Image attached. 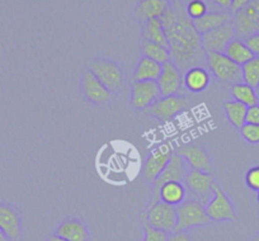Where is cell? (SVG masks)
Instances as JSON below:
<instances>
[{
    "instance_id": "obj_44",
    "label": "cell",
    "mask_w": 259,
    "mask_h": 241,
    "mask_svg": "<svg viewBox=\"0 0 259 241\" xmlns=\"http://www.w3.org/2000/svg\"><path fill=\"white\" fill-rule=\"evenodd\" d=\"M258 203H259V192H258Z\"/></svg>"
},
{
    "instance_id": "obj_14",
    "label": "cell",
    "mask_w": 259,
    "mask_h": 241,
    "mask_svg": "<svg viewBox=\"0 0 259 241\" xmlns=\"http://www.w3.org/2000/svg\"><path fill=\"white\" fill-rule=\"evenodd\" d=\"M80 85L87 101L96 106H106L113 99V94L97 79V76L89 69L84 70L81 74Z\"/></svg>"
},
{
    "instance_id": "obj_3",
    "label": "cell",
    "mask_w": 259,
    "mask_h": 241,
    "mask_svg": "<svg viewBox=\"0 0 259 241\" xmlns=\"http://www.w3.org/2000/svg\"><path fill=\"white\" fill-rule=\"evenodd\" d=\"M177 226L174 231H188L194 227H202L211 223L206 213L205 205L200 201L187 197L184 202L177 206Z\"/></svg>"
},
{
    "instance_id": "obj_11",
    "label": "cell",
    "mask_w": 259,
    "mask_h": 241,
    "mask_svg": "<svg viewBox=\"0 0 259 241\" xmlns=\"http://www.w3.org/2000/svg\"><path fill=\"white\" fill-rule=\"evenodd\" d=\"M187 107H188V101L184 98V95H168L160 97L146 111L155 119L166 122L187 109Z\"/></svg>"
},
{
    "instance_id": "obj_35",
    "label": "cell",
    "mask_w": 259,
    "mask_h": 241,
    "mask_svg": "<svg viewBox=\"0 0 259 241\" xmlns=\"http://www.w3.org/2000/svg\"><path fill=\"white\" fill-rule=\"evenodd\" d=\"M246 123L259 126V104L249 107L246 111Z\"/></svg>"
},
{
    "instance_id": "obj_24",
    "label": "cell",
    "mask_w": 259,
    "mask_h": 241,
    "mask_svg": "<svg viewBox=\"0 0 259 241\" xmlns=\"http://www.w3.org/2000/svg\"><path fill=\"white\" fill-rule=\"evenodd\" d=\"M143 38L145 41L153 42V43H158L160 46L168 47L169 49V42L166 38L165 31H164V26L161 23L160 18H154L149 19L148 22L144 23L143 28Z\"/></svg>"
},
{
    "instance_id": "obj_19",
    "label": "cell",
    "mask_w": 259,
    "mask_h": 241,
    "mask_svg": "<svg viewBox=\"0 0 259 241\" xmlns=\"http://www.w3.org/2000/svg\"><path fill=\"white\" fill-rule=\"evenodd\" d=\"M183 84L186 90L193 94L205 91L211 84V74L205 66H193L183 74Z\"/></svg>"
},
{
    "instance_id": "obj_27",
    "label": "cell",
    "mask_w": 259,
    "mask_h": 241,
    "mask_svg": "<svg viewBox=\"0 0 259 241\" xmlns=\"http://www.w3.org/2000/svg\"><path fill=\"white\" fill-rule=\"evenodd\" d=\"M230 93L234 101L244 104V106H246L248 108L249 107L258 104L259 94L258 91H256V89L251 88V86L243 83V81H241V83L233 84L230 88Z\"/></svg>"
},
{
    "instance_id": "obj_37",
    "label": "cell",
    "mask_w": 259,
    "mask_h": 241,
    "mask_svg": "<svg viewBox=\"0 0 259 241\" xmlns=\"http://www.w3.org/2000/svg\"><path fill=\"white\" fill-rule=\"evenodd\" d=\"M251 0H233V3H231V13L235 14L238 13L239 11H241L243 8H245L249 3H250Z\"/></svg>"
},
{
    "instance_id": "obj_18",
    "label": "cell",
    "mask_w": 259,
    "mask_h": 241,
    "mask_svg": "<svg viewBox=\"0 0 259 241\" xmlns=\"http://www.w3.org/2000/svg\"><path fill=\"white\" fill-rule=\"evenodd\" d=\"M55 233L68 241H88L91 236L87 223L76 217H69L61 221Z\"/></svg>"
},
{
    "instance_id": "obj_16",
    "label": "cell",
    "mask_w": 259,
    "mask_h": 241,
    "mask_svg": "<svg viewBox=\"0 0 259 241\" xmlns=\"http://www.w3.org/2000/svg\"><path fill=\"white\" fill-rule=\"evenodd\" d=\"M236 37L233 22L224 24L213 31L201 34V44L205 52H224L226 46Z\"/></svg>"
},
{
    "instance_id": "obj_4",
    "label": "cell",
    "mask_w": 259,
    "mask_h": 241,
    "mask_svg": "<svg viewBox=\"0 0 259 241\" xmlns=\"http://www.w3.org/2000/svg\"><path fill=\"white\" fill-rule=\"evenodd\" d=\"M206 65L211 75L223 84L241 83V66L231 61L224 52H206Z\"/></svg>"
},
{
    "instance_id": "obj_9",
    "label": "cell",
    "mask_w": 259,
    "mask_h": 241,
    "mask_svg": "<svg viewBox=\"0 0 259 241\" xmlns=\"http://www.w3.org/2000/svg\"><path fill=\"white\" fill-rule=\"evenodd\" d=\"M173 154L174 150L169 143H160L150 151L143 165V176L146 182L153 184L154 180L166 168Z\"/></svg>"
},
{
    "instance_id": "obj_46",
    "label": "cell",
    "mask_w": 259,
    "mask_h": 241,
    "mask_svg": "<svg viewBox=\"0 0 259 241\" xmlns=\"http://www.w3.org/2000/svg\"><path fill=\"white\" fill-rule=\"evenodd\" d=\"M170 3H171V2H170Z\"/></svg>"
},
{
    "instance_id": "obj_6",
    "label": "cell",
    "mask_w": 259,
    "mask_h": 241,
    "mask_svg": "<svg viewBox=\"0 0 259 241\" xmlns=\"http://www.w3.org/2000/svg\"><path fill=\"white\" fill-rule=\"evenodd\" d=\"M140 218L144 225L170 233L176 230L177 210L174 206L159 201L155 205L148 206V208L141 213Z\"/></svg>"
},
{
    "instance_id": "obj_34",
    "label": "cell",
    "mask_w": 259,
    "mask_h": 241,
    "mask_svg": "<svg viewBox=\"0 0 259 241\" xmlns=\"http://www.w3.org/2000/svg\"><path fill=\"white\" fill-rule=\"evenodd\" d=\"M244 42H245V44L248 46V49L250 50L251 54H253L254 56L259 57V32L249 36L248 38L244 39Z\"/></svg>"
},
{
    "instance_id": "obj_13",
    "label": "cell",
    "mask_w": 259,
    "mask_h": 241,
    "mask_svg": "<svg viewBox=\"0 0 259 241\" xmlns=\"http://www.w3.org/2000/svg\"><path fill=\"white\" fill-rule=\"evenodd\" d=\"M160 97L158 81H136L131 85L130 102L131 106L139 111L150 108Z\"/></svg>"
},
{
    "instance_id": "obj_20",
    "label": "cell",
    "mask_w": 259,
    "mask_h": 241,
    "mask_svg": "<svg viewBox=\"0 0 259 241\" xmlns=\"http://www.w3.org/2000/svg\"><path fill=\"white\" fill-rule=\"evenodd\" d=\"M170 4V0H141L135 14L141 23H145L149 19L161 18Z\"/></svg>"
},
{
    "instance_id": "obj_41",
    "label": "cell",
    "mask_w": 259,
    "mask_h": 241,
    "mask_svg": "<svg viewBox=\"0 0 259 241\" xmlns=\"http://www.w3.org/2000/svg\"><path fill=\"white\" fill-rule=\"evenodd\" d=\"M250 241H259V231H258V233H256V235L255 236H254V237L253 238H251V240Z\"/></svg>"
},
{
    "instance_id": "obj_26",
    "label": "cell",
    "mask_w": 259,
    "mask_h": 241,
    "mask_svg": "<svg viewBox=\"0 0 259 241\" xmlns=\"http://www.w3.org/2000/svg\"><path fill=\"white\" fill-rule=\"evenodd\" d=\"M224 109H225L226 119H228V122L233 127H235L236 130H240L245 125L248 107L233 99V101L226 102L225 106H224Z\"/></svg>"
},
{
    "instance_id": "obj_31",
    "label": "cell",
    "mask_w": 259,
    "mask_h": 241,
    "mask_svg": "<svg viewBox=\"0 0 259 241\" xmlns=\"http://www.w3.org/2000/svg\"><path fill=\"white\" fill-rule=\"evenodd\" d=\"M239 131L246 142L250 145H259V126L245 123Z\"/></svg>"
},
{
    "instance_id": "obj_32",
    "label": "cell",
    "mask_w": 259,
    "mask_h": 241,
    "mask_svg": "<svg viewBox=\"0 0 259 241\" xmlns=\"http://www.w3.org/2000/svg\"><path fill=\"white\" fill-rule=\"evenodd\" d=\"M169 233L163 230H158L149 225H144L143 241H168Z\"/></svg>"
},
{
    "instance_id": "obj_28",
    "label": "cell",
    "mask_w": 259,
    "mask_h": 241,
    "mask_svg": "<svg viewBox=\"0 0 259 241\" xmlns=\"http://www.w3.org/2000/svg\"><path fill=\"white\" fill-rule=\"evenodd\" d=\"M141 47H143L144 56L160 64V65H164V64L170 61V51H169L168 47L160 46V44L153 43V42L145 41V39H143Z\"/></svg>"
},
{
    "instance_id": "obj_30",
    "label": "cell",
    "mask_w": 259,
    "mask_h": 241,
    "mask_svg": "<svg viewBox=\"0 0 259 241\" xmlns=\"http://www.w3.org/2000/svg\"><path fill=\"white\" fill-rule=\"evenodd\" d=\"M186 13L192 21H194L207 13V6L203 0H191L186 7Z\"/></svg>"
},
{
    "instance_id": "obj_5",
    "label": "cell",
    "mask_w": 259,
    "mask_h": 241,
    "mask_svg": "<svg viewBox=\"0 0 259 241\" xmlns=\"http://www.w3.org/2000/svg\"><path fill=\"white\" fill-rule=\"evenodd\" d=\"M205 210L211 222H234L238 218L233 201L219 183L213 184V195L205 203Z\"/></svg>"
},
{
    "instance_id": "obj_29",
    "label": "cell",
    "mask_w": 259,
    "mask_h": 241,
    "mask_svg": "<svg viewBox=\"0 0 259 241\" xmlns=\"http://www.w3.org/2000/svg\"><path fill=\"white\" fill-rule=\"evenodd\" d=\"M241 79L243 83L256 89L259 85V57L254 56L248 63L241 66Z\"/></svg>"
},
{
    "instance_id": "obj_36",
    "label": "cell",
    "mask_w": 259,
    "mask_h": 241,
    "mask_svg": "<svg viewBox=\"0 0 259 241\" xmlns=\"http://www.w3.org/2000/svg\"><path fill=\"white\" fill-rule=\"evenodd\" d=\"M168 241H193L188 231H173L169 233Z\"/></svg>"
},
{
    "instance_id": "obj_33",
    "label": "cell",
    "mask_w": 259,
    "mask_h": 241,
    "mask_svg": "<svg viewBox=\"0 0 259 241\" xmlns=\"http://www.w3.org/2000/svg\"><path fill=\"white\" fill-rule=\"evenodd\" d=\"M245 184L253 192H259V165L253 166L246 171Z\"/></svg>"
},
{
    "instance_id": "obj_1",
    "label": "cell",
    "mask_w": 259,
    "mask_h": 241,
    "mask_svg": "<svg viewBox=\"0 0 259 241\" xmlns=\"http://www.w3.org/2000/svg\"><path fill=\"white\" fill-rule=\"evenodd\" d=\"M169 42L170 61L184 73L193 66L206 65V52L193 21L181 2L171 3L160 18Z\"/></svg>"
},
{
    "instance_id": "obj_22",
    "label": "cell",
    "mask_w": 259,
    "mask_h": 241,
    "mask_svg": "<svg viewBox=\"0 0 259 241\" xmlns=\"http://www.w3.org/2000/svg\"><path fill=\"white\" fill-rule=\"evenodd\" d=\"M163 65L143 56L139 60L133 76V83L136 81H158Z\"/></svg>"
},
{
    "instance_id": "obj_38",
    "label": "cell",
    "mask_w": 259,
    "mask_h": 241,
    "mask_svg": "<svg viewBox=\"0 0 259 241\" xmlns=\"http://www.w3.org/2000/svg\"><path fill=\"white\" fill-rule=\"evenodd\" d=\"M213 2L224 9H230L231 3H233V0H213Z\"/></svg>"
},
{
    "instance_id": "obj_10",
    "label": "cell",
    "mask_w": 259,
    "mask_h": 241,
    "mask_svg": "<svg viewBox=\"0 0 259 241\" xmlns=\"http://www.w3.org/2000/svg\"><path fill=\"white\" fill-rule=\"evenodd\" d=\"M234 16L233 24L238 38H248L259 32V0H251L245 8Z\"/></svg>"
},
{
    "instance_id": "obj_45",
    "label": "cell",
    "mask_w": 259,
    "mask_h": 241,
    "mask_svg": "<svg viewBox=\"0 0 259 241\" xmlns=\"http://www.w3.org/2000/svg\"><path fill=\"white\" fill-rule=\"evenodd\" d=\"M258 104H259V98H258Z\"/></svg>"
},
{
    "instance_id": "obj_42",
    "label": "cell",
    "mask_w": 259,
    "mask_h": 241,
    "mask_svg": "<svg viewBox=\"0 0 259 241\" xmlns=\"http://www.w3.org/2000/svg\"><path fill=\"white\" fill-rule=\"evenodd\" d=\"M171 3H177V2H181V0H170Z\"/></svg>"
},
{
    "instance_id": "obj_21",
    "label": "cell",
    "mask_w": 259,
    "mask_h": 241,
    "mask_svg": "<svg viewBox=\"0 0 259 241\" xmlns=\"http://www.w3.org/2000/svg\"><path fill=\"white\" fill-rule=\"evenodd\" d=\"M229 22H231V14L229 12H212V13H206L201 18L194 19L193 24L198 33L205 34Z\"/></svg>"
},
{
    "instance_id": "obj_7",
    "label": "cell",
    "mask_w": 259,
    "mask_h": 241,
    "mask_svg": "<svg viewBox=\"0 0 259 241\" xmlns=\"http://www.w3.org/2000/svg\"><path fill=\"white\" fill-rule=\"evenodd\" d=\"M216 183L212 173L188 169L183 179V184L186 185L187 193L189 197L200 201L205 205L213 195V184Z\"/></svg>"
},
{
    "instance_id": "obj_25",
    "label": "cell",
    "mask_w": 259,
    "mask_h": 241,
    "mask_svg": "<svg viewBox=\"0 0 259 241\" xmlns=\"http://www.w3.org/2000/svg\"><path fill=\"white\" fill-rule=\"evenodd\" d=\"M224 54L239 66H243L244 64L248 63L249 60H251L254 57V55L251 54L250 50L248 49V46L245 44L244 39L238 38V37H235V38L226 46Z\"/></svg>"
},
{
    "instance_id": "obj_2",
    "label": "cell",
    "mask_w": 259,
    "mask_h": 241,
    "mask_svg": "<svg viewBox=\"0 0 259 241\" xmlns=\"http://www.w3.org/2000/svg\"><path fill=\"white\" fill-rule=\"evenodd\" d=\"M88 68L113 95L122 93L124 73L118 64L106 57H94L88 63Z\"/></svg>"
},
{
    "instance_id": "obj_15",
    "label": "cell",
    "mask_w": 259,
    "mask_h": 241,
    "mask_svg": "<svg viewBox=\"0 0 259 241\" xmlns=\"http://www.w3.org/2000/svg\"><path fill=\"white\" fill-rule=\"evenodd\" d=\"M158 85L160 89L161 97L184 95L186 93V88L183 84V73L171 61L164 64L161 68Z\"/></svg>"
},
{
    "instance_id": "obj_23",
    "label": "cell",
    "mask_w": 259,
    "mask_h": 241,
    "mask_svg": "<svg viewBox=\"0 0 259 241\" xmlns=\"http://www.w3.org/2000/svg\"><path fill=\"white\" fill-rule=\"evenodd\" d=\"M187 198V189L186 185L183 184V182H168L160 188L159 190V200L161 202L166 203V205H170L177 207V206L181 205L182 202H184Z\"/></svg>"
},
{
    "instance_id": "obj_39",
    "label": "cell",
    "mask_w": 259,
    "mask_h": 241,
    "mask_svg": "<svg viewBox=\"0 0 259 241\" xmlns=\"http://www.w3.org/2000/svg\"><path fill=\"white\" fill-rule=\"evenodd\" d=\"M47 241H68V240H65V238H62L61 236L54 233V235H50L49 237H47Z\"/></svg>"
},
{
    "instance_id": "obj_17",
    "label": "cell",
    "mask_w": 259,
    "mask_h": 241,
    "mask_svg": "<svg viewBox=\"0 0 259 241\" xmlns=\"http://www.w3.org/2000/svg\"><path fill=\"white\" fill-rule=\"evenodd\" d=\"M0 230L8 236L11 241L21 240L22 217L13 206L0 203Z\"/></svg>"
},
{
    "instance_id": "obj_43",
    "label": "cell",
    "mask_w": 259,
    "mask_h": 241,
    "mask_svg": "<svg viewBox=\"0 0 259 241\" xmlns=\"http://www.w3.org/2000/svg\"><path fill=\"white\" fill-rule=\"evenodd\" d=\"M256 91H258V94H259V85H258V88H256Z\"/></svg>"
},
{
    "instance_id": "obj_40",
    "label": "cell",
    "mask_w": 259,
    "mask_h": 241,
    "mask_svg": "<svg viewBox=\"0 0 259 241\" xmlns=\"http://www.w3.org/2000/svg\"><path fill=\"white\" fill-rule=\"evenodd\" d=\"M0 241H11L8 238V236H7L2 230H0Z\"/></svg>"
},
{
    "instance_id": "obj_8",
    "label": "cell",
    "mask_w": 259,
    "mask_h": 241,
    "mask_svg": "<svg viewBox=\"0 0 259 241\" xmlns=\"http://www.w3.org/2000/svg\"><path fill=\"white\" fill-rule=\"evenodd\" d=\"M188 165L186 164V161L183 160V158L178 155V154L174 153L171 156L170 161L166 165V168L164 169L163 173L158 176V178L154 180V183L151 184V197L149 206L155 205L156 202H159V190L163 187L165 183L168 182H183L184 176H186L187 171H188Z\"/></svg>"
},
{
    "instance_id": "obj_12",
    "label": "cell",
    "mask_w": 259,
    "mask_h": 241,
    "mask_svg": "<svg viewBox=\"0 0 259 241\" xmlns=\"http://www.w3.org/2000/svg\"><path fill=\"white\" fill-rule=\"evenodd\" d=\"M174 153L183 158L189 169L212 173V160H211L207 150L200 143H187V145L179 146Z\"/></svg>"
}]
</instances>
